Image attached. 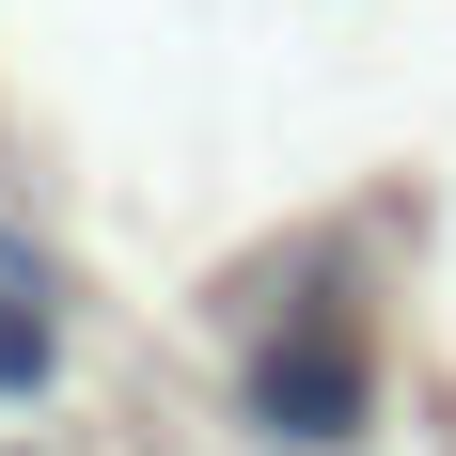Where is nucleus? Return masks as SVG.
Masks as SVG:
<instances>
[{
	"label": "nucleus",
	"mask_w": 456,
	"mask_h": 456,
	"mask_svg": "<svg viewBox=\"0 0 456 456\" xmlns=\"http://www.w3.org/2000/svg\"><path fill=\"white\" fill-rule=\"evenodd\" d=\"M252 425H268L283 456H346V441L378 425V362H362V330L330 315V299L252 346Z\"/></svg>",
	"instance_id": "1"
},
{
	"label": "nucleus",
	"mask_w": 456,
	"mask_h": 456,
	"mask_svg": "<svg viewBox=\"0 0 456 456\" xmlns=\"http://www.w3.org/2000/svg\"><path fill=\"white\" fill-rule=\"evenodd\" d=\"M47 394H63V315L0 299V410H47Z\"/></svg>",
	"instance_id": "2"
}]
</instances>
